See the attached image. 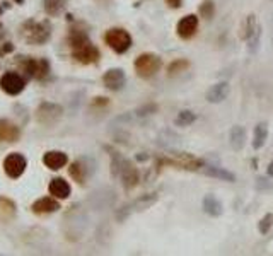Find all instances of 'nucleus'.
<instances>
[{"instance_id": "1", "label": "nucleus", "mask_w": 273, "mask_h": 256, "mask_svg": "<svg viewBox=\"0 0 273 256\" xmlns=\"http://www.w3.org/2000/svg\"><path fill=\"white\" fill-rule=\"evenodd\" d=\"M70 46H72V57L82 65H91L99 60V50L91 43L87 34L82 31H75L70 34Z\"/></svg>"}, {"instance_id": "2", "label": "nucleus", "mask_w": 273, "mask_h": 256, "mask_svg": "<svg viewBox=\"0 0 273 256\" xmlns=\"http://www.w3.org/2000/svg\"><path fill=\"white\" fill-rule=\"evenodd\" d=\"M111 173L115 176H119V179H121L123 186L126 190L135 188L140 181L138 169L130 160H126L125 157L119 156L118 152H111Z\"/></svg>"}, {"instance_id": "3", "label": "nucleus", "mask_w": 273, "mask_h": 256, "mask_svg": "<svg viewBox=\"0 0 273 256\" xmlns=\"http://www.w3.org/2000/svg\"><path fill=\"white\" fill-rule=\"evenodd\" d=\"M20 38L31 44H43L50 39L51 26L48 20H26L20 26Z\"/></svg>"}, {"instance_id": "4", "label": "nucleus", "mask_w": 273, "mask_h": 256, "mask_svg": "<svg viewBox=\"0 0 273 256\" xmlns=\"http://www.w3.org/2000/svg\"><path fill=\"white\" fill-rule=\"evenodd\" d=\"M104 41L113 51L116 53H126L132 46V36L128 34V31L121 29V27H111L106 31Z\"/></svg>"}, {"instance_id": "5", "label": "nucleus", "mask_w": 273, "mask_h": 256, "mask_svg": "<svg viewBox=\"0 0 273 256\" xmlns=\"http://www.w3.org/2000/svg\"><path fill=\"white\" fill-rule=\"evenodd\" d=\"M133 67H135V72L138 77L149 79V77H154V75L160 70L162 60L154 53H143V55H140V57H136Z\"/></svg>"}, {"instance_id": "6", "label": "nucleus", "mask_w": 273, "mask_h": 256, "mask_svg": "<svg viewBox=\"0 0 273 256\" xmlns=\"http://www.w3.org/2000/svg\"><path fill=\"white\" fill-rule=\"evenodd\" d=\"M164 162L169 164V166L177 167V169H184V171H200L201 167L205 166L203 160L191 156V154H188V152H173L169 157L164 159Z\"/></svg>"}, {"instance_id": "7", "label": "nucleus", "mask_w": 273, "mask_h": 256, "mask_svg": "<svg viewBox=\"0 0 273 256\" xmlns=\"http://www.w3.org/2000/svg\"><path fill=\"white\" fill-rule=\"evenodd\" d=\"M241 38L249 43V51H256L258 43H259V27H258V22H256L254 14H249V16H246L244 20H242Z\"/></svg>"}, {"instance_id": "8", "label": "nucleus", "mask_w": 273, "mask_h": 256, "mask_svg": "<svg viewBox=\"0 0 273 256\" xmlns=\"http://www.w3.org/2000/svg\"><path fill=\"white\" fill-rule=\"evenodd\" d=\"M156 201H157V193H145L136 198L135 201H132L130 205L123 207L121 210H118L116 217H118V220H123V218L128 217L132 212H143V210H147V208H150Z\"/></svg>"}, {"instance_id": "9", "label": "nucleus", "mask_w": 273, "mask_h": 256, "mask_svg": "<svg viewBox=\"0 0 273 256\" xmlns=\"http://www.w3.org/2000/svg\"><path fill=\"white\" fill-rule=\"evenodd\" d=\"M63 115V108L55 102H41L36 109V119L43 125H53Z\"/></svg>"}, {"instance_id": "10", "label": "nucleus", "mask_w": 273, "mask_h": 256, "mask_svg": "<svg viewBox=\"0 0 273 256\" xmlns=\"http://www.w3.org/2000/svg\"><path fill=\"white\" fill-rule=\"evenodd\" d=\"M27 167V160L22 154H9L3 160V171L9 177L16 179V177L22 176V173Z\"/></svg>"}, {"instance_id": "11", "label": "nucleus", "mask_w": 273, "mask_h": 256, "mask_svg": "<svg viewBox=\"0 0 273 256\" xmlns=\"http://www.w3.org/2000/svg\"><path fill=\"white\" fill-rule=\"evenodd\" d=\"M0 87H2V91H5L7 94L17 96L24 91L26 80H24L19 74H16V72H5V74L2 75V79H0Z\"/></svg>"}, {"instance_id": "12", "label": "nucleus", "mask_w": 273, "mask_h": 256, "mask_svg": "<svg viewBox=\"0 0 273 256\" xmlns=\"http://www.w3.org/2000/svg\"><path fill=\"white\" fill-rule=\"evenodd\" d=\"M196 31H198V17L195 14L184 16L176 26V33L181 39H190V38H193L196 34Z\"/></svg>"}, {"instance_id": "13", "label": "nucleus", "mask_w": 273, "mask_h": 256, "mask_svg": "<svg viewBox=\"0 0 273 256\" xmlns=\"http://www.w3.org/2000/svg\"><path fill=\"white\" fill-rule=\"evenodd\" d=\"M125 82H126V77L121 68H111V70H108L102 75V84L109 91H119V89H123Z\"/></svg>"}, {"instance_id": "14", "label": "nucleus", "mask_w": 273, "mask_h": 256, "mask_svg": "<svg viewBox=\"0 0 273 256\" xmlns=\"http://www.w3.org/2000/svg\"><path fill=\"white\" fill-rule=\"evenodd\" d=\"M31 208H33V212L38 215L53 214V212L60 210V203H58V198H55V197H43L34 201Z\"/></svg>"}, {"instance_id": "15", "label": "nucleus", "mask_w": 273, "mask_h": 256, "mask_svg": "<svg viewBox=\"0 0 273 256\" xmlns=\"http://www.w3.org/2000/svg\"><path fill=\"white\" fill-rule=\"evenodd\" d=\"M20 137V130L16 123L9 121V119H0V142L12 143L17 142Z\"/></svg>"}, {"instance_id": "16", "label": "nucleus", "mask_w": 273, "mask_h": 256, "mask_svg": "<svg viewBox=\"0 0 273 256\" xmlns=\"http://www.w3.org/2000/svg\"><path fill=\"white\" fill-rule=\"evenodd\" d=\"M43 162L48 169L58 171V169H61V167L67 166L68 157H67V154L60 152V150H50V152H46L43 156Z\"/></svg>"}, {"instance_id": "17", "label": "nucleus", "mask_w": 273, "mask_h": 256, "mask_svg": "<svg viewBox=\"0 0 273 256\" xmlns=\"http://www.w3.org/2000/svg\"><path fill=\"white\" fill-rule=\"evenodd\" d=\"M229 91H231V87H229L227 82H217L207 91V101L212 102V104H218V102H222L227 98Z\"/></svg>"}, {"instance_id": "18", "label": "nucleus", "mask_w": 273, "mask_h": 256, "mask_svg": "<svg viewBox=\"0 0 273 256\" xmlns=\"http://www.w3.org/2000/svg\"><path fill=\"white\" fill-rule=\"evenodd\" d=\"M51 197L58 198V200H65V198L70 197V184L63 179V177H55L50 181V186H48Z\"/></svg>"}, {"instance_id": "19", "label": "nucleus", "mask_w": 273, "mask_h": 256, "mask_svg": "<svg viewBox=\"0 0 273 256\" xmlns=\"http://www.w3.org/2000/svg\"><path fill=\"white\" fill-rule=\"evenodd\" d=\"M201 208H203L205 214H208L210 217H220L222 212H224V207H222V201L218 200L214 195H207L201 201Z\"/></svg>"}, {"instance_id": "20", "label": "nucleus", "mask_w": 273, "mask_h": 256, "mask_svg": "<svg viewBox=\"0 0 273 256\" xmlns=\"http://www.w3.org/2000/svg\"><path fill=\"white\" fill-rule=\"evenodd\" d=\"M201 171H203L207 176L217 177V179L227 181V183H234V181H235V174L231 173V171H227V169H224V167H218V166H203V167H201Z\"/></svg>"}, {"instance_id": "21", "label": "nucleus", "mask_w": 273, "mask_h": 256, "mask_svg": "<svg viewBox=\"0 0 273 256\" xmlns=\"http://www.w3.org/2000/svg\"><path fill=\"white\" fill-rule=\"evenodd\" d=\"M229 143L234 150H242V147L246 145V130L241 125H235L231 128L229 133Z\"/></svg>"}, {"instance_id": "22", "label": "nucleus", "mask_w": 273, "mask_h": 256, "mask_svg": "<svg viewBox=\"0 0 273 256\" xmlns=\"http://www.w3.org/2000/svg\"><path fill=\"white\" fill-rule=\"evenodd\" d=\"M266 138H268V126L265 123H259V125L254 126V135H253V147L256 150L261 149L265 145Z\"/></svg>"}, {"instance_id": "23", "label": "nucleus", "mask_w": 273, "mask_h": 256, "mask_svg": "<svg viewBox=\"0 0 273 256\" xmlns=\"http://www.w3.org/2000/svg\"><path fill=\"white\" fill-rule=\"evenodd\" d=\"M68 173H70V176L74 177V179L77 181L78 184L84 183L85 177H87V173H85V166L82 164V160H75V162H72L70 167H68Z\"/></svg>"}, {"instance_id": "24", "label": "nucleus", "mask_w": 273, "mask_h": 256, "mask_svg": "<svg viewBox=\"0 0 273 256\" xmlns=\"http://www.w3.org/2000/svg\"><path fill=\"white\" fill-rule=\"evenodd\" d=\"M195 119H196V115L193 111L183 109V111L177 113V116L174 118V123H176V126H188L191 123H195Z\"/></svg>"}, {"instance_id": "25", "label": "nucleus", "mask_w": 273, "mask_h": 256, "mask_svg": "<svg viewBox=\"0 0 273 256\" xmlns=\"http://www.w3.org/2000/svg\"><path fill=\"white\" fill-rule=\"evenodd\" d=\"M188 68H190V61L184 60V58H177V60L171 61V63L167 65V74L177 75V74H181V72H186Z\"/></svg>"}, {"instance_id": "26", "label": "nucleus", "mask_w": 273, "mask_h": 256, "mask_svg": "<svg viewBox=\"0 0 273 256\" xmlns=\"http://www.w3.org/2000/svg\"><path fill=\"white\" fill-rule=\"evenodd\" d=\"M63 0H44V10L48 16H58L63 10Z\"/></svg>"}, {"instance_id": "27", "label": "nucleus", "mask_w": 273, "mask_h": 256, "mask_svg": "<svg viewBox=\"0 0 273 256\" xmlns=\"http://www.w3.org/2000/svg\"><path fill=\"white\" fill-rule=\"evenodd\" d=\"M215 14V5L214 2H210V0H207V2H203L200 5V16L205 17V19H212Z\"/></svg>"}, {"instance_id": "28", "label": "nucleus", "mask_w": 273, "mask_h": 256, "mask_svg": "<svg viewBox=\"0 0 273 256\" xmlns=\"http://www.w3.org/2000/svg\"><path fill=\"white\" fill-rule=\"evenodd\" d=\"M48 74H50V63H48V60H44V58L38 60V70L34 79H44Z\"/></svg>"}, {"instance_id": "29", "label": "nucleus", "mask_w": 273, "mask_h": 256, "mask_svg": "<svg viewBox=\"0 0 273 256\" xmlns=\"http://www.w3.org/2000/svg\"><path fill=\"white\" fill-rule=\"evenodd\" d=\"M272 225H273V215L272 214H266L265 217L259 220V224H258V231L261 232V234H266V232L272 229Z\"/></svg>"}, {"instance_id": "30", "label": "nucleus", "mask_w": 273, "mask_h": 256, "mask_svg": "<svg viewBox=\"0 0 273 256\" xmlns=\"http://www.w3.org/2000/svg\"><path fill=\"white\" fill-rule=\"evenodd\" d=\"M156 111H157V104L149 102V104H145V106H142V108L136 109V115L138 116H149V115H154Z\"/></svg>"}, {"instance_id": "31", "label": "nucleus", "mask_w": 273, "mask_h": 256, "mask_svg": "<svg viewBox=\"0 0 273 256\" xmlns=\"http://www.w3.org/2000/svg\"><path fill=\"white\" fill-rule=\"evenodd\" d=\"M0 205H3V207H5V210H10V212L16 210V203H14V201H10V200H7V198H0Z\"/></svg>"}, {"instance_id": "32", "label": "nucleus", "mask_w": 273, "mask_h": 256, "mask_svg": "<svg viewBox=\"0 0 273 256\" xmlns=\"http://www.w3.org/2000/svg\"><path fill=\"white\" fill-rule=\"evenodd\" d=\"M167 5L173 7V9H177V7H181V0H166Z\"/></svg>"}, {"instance_id": "33", "label": "nucleus", "mask_w": 273, "mask_h": 256, "mask_svg": "<svg viewBox=\"0 0 273 256\" xmlns=\"http://www.w3.org/2000/svg\"><path fill=\"white\" fill-rule=\"evenodd\" d=\"M266 171H268V176L273 177V159H272V162L268 164V169H266Z\"/></svg>"}, {"instance_id": "34", "label": "nucleus", "mask_w": 273, "mask_h": 256, "mask_svg": "<svg viewBox=\"0 0 273 256\" xmlns=\"http://www.w3.org/2000/svg\"><path fill=\"white\" fill-rule=\"evenodd\" d=\"M20 2H22V0H19V3H20Z\"/></svg>"}]
</instances>
